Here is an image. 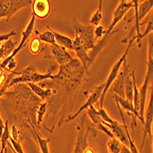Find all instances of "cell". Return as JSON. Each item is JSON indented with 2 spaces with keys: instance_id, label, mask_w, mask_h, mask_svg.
I'll list each match as a JSON object with an SVG mask.
<instances>
[{
  "instance_id": "7a4b0ae2",
  "label": "cell",
  "mask_w": 153,
  "mask_h": 153,
  "mask_svg": "<svg viewBox=\"0 0 153 153\" xmlns=\"http://www.w3.org/2000/svg\"><path fill=\"white\" fill-rule=\"evenodd\" d=\"M55 70V67L51 66L50 71L45 74H39L37 72V69L35 66L33 65H30L27 68L24 69V70L20 71V72H18L16 73V74L19 75V77H15L13 78L9 85H8V88L9 87H12L16 85H19V83H29V82H31V83H39V82H44L45 80H49V79H54V76L55 75H52V72Z\"/></svg>"
},
{
  "instance_id": "f35d334b",
  "label": "cell",
  "mask_w": 153,
  "mask_h": 153,
  "mask_svg": "<svg viewBox=\"0 0 153 153\" xmlns=\"http://www.w3.org/2000/svg\"><path fill=\"white\" fill-rule=\"evenodd\" d=\"M0 65H1V62H0Z\"/></svg>"
},
{
  "instance_id": "1f68e13d",
  "label": "cell",
  "mask_w": 153,
  "mask_h": 153,
  "mask_svg": "<svg viewBox=\"0 0 153 153\" xmlns=\"http://www.w3.org/2000/svg\"><path fill=\"white\" fill-rule=\"evenodd\" d=\"M152 30H153V21H152V19L147 23V27H146V30L144 33H141L140 34V41H138V48H141V41L142 39H144V37H146L147 35H149L152 33Z\"/></svg>"
},
{
  "instance_id": "277c9868",
  "label": "cell",
  "mask_w": 153,
  "mask_h": 153,
  "mask_svg": "<svg viewBox=\"0 0 153 153\" xmlns=\"http://www.w3.org/2000/svg\"><path fill=\"white\" fill-rule=\"evenodd\" d=\"M135 38H132L129 41H128V47L126 49V51H125V52L122 54V56L119 58V60L113 65V67L111 68V71L108 74V77H107V80L105 82V89L102 93V95L100 97V108H104V101H105V97L108 92V90L110 89V86L112 85V83L115 82V80L117 79L120 70H121V67L123 65V62H125V60H127V56L129 52V50L133 44V42L135 41Z\"/></svg>"
},
{
  "instance_id": "ba28073f",
  "label": "cell",
  "mask_w": 153,
  "mask_h": 153,
  "mask_svg": "<svg viewBox=\"0 0 153 153\" xmlns=\"http://www.w3.org/2000/svg\"><path fill=\"white\" fill-rule=\"evenodd\" d=\"M85 114L82 115L80 120V124L77 125V137H76V142L74 149V153H83L85 149L88 147V136L91 131V128L88 127L85 130Z\"/></svg>"
},
{
  "instance_id": "603a6c76",
  "label": "cell",
  "mask_w": 153,
  "mask_h": 153,
  "mask_svg": "<svg viewBox=\"0 0 153 153\" xmlns=\"http://www.w3.org/2000/svg\"><path fill=\"white\" fill-rule=\"evenodd\" d=\"M35 33L38 35V39L40 40V41H43L45 43H48V44H51V45H55L56 44V40H55V38H54V35L51 31V29L50 27H48V30H44L43 32H39V30H34Z\"/></svg>"
},
{
  "instance_id": "44dd1931",
  "label": "cell",
  "mask_w": 153,
  "mask_h": 153,
  "mask_svg": "<svg viewBox=\"0 0 153 153\" xmlns=\"http://www.w3.org/2000/svg\"><path fill=\"white\" fill-rule=\"evenodd\" d=\"M133 95H134V87H133V79L131 74L128 73L125 78V98L133 104Z\"/></svg>"
},
{
  "instance_id": "83f0119b",
  "label": "cell",
  "mask_w": 153,
  "mask_h": 153,
  "mask_svg": "<svg viewBox=\"0 0 153 153\" xmlns=\"http://www.w3.org/2000/svg\"><path fill=\"white\" fill-rule=\"evenodd\" d=\"M85 115H87L90 117V119L92 120V122L94 125H97V124H99V123H101L103 121L102 118L100 117L98 112H97V109H95L94 105L89 106L85 110Z\"/></svg>"
},
{
  "instance_id": "9a60e30c",
  "label": "cell",
  "mask_w": 153,
  "mask_h": 153,
  "mask_svg": "<svg viewBox=\"0 0 153 153\" xmlns=\"http://www.w3.org/2000/svg\"><path fill=\"white\" fill-rule=\"evenodd\" d=\"M101 123H103L105 127H107L110 129V131L112 132L113 136L117 138V140H118L123 145L128 147V141L127 134H126V131H125V129H124L123 125L119 124L116 120L112 124H109V123H106V122H104V121H102Z\"/></svg>"
},
{
  "instance_id": "7402d4cb",
  "label": "cell",
  "mask_w": 153,
  "mask_h": 153,
  "mask_svg": "<svg viewBox=\"0 0 153 153\" xmlns=\"http://www.w3.org/2000/svg\"><path fill=\"white\" fill-rule=\"evenodd\" d=\"M112 96L113 98L115 99L117 105H118L119 106H122V108H124L125 110L127 111L128 116L132 117V119L134 117V107H133V104L130 103L129 101H128L126 98H122V97L117 95L116 94L112 93Z\"/></svg>"
},
{
  "instance_id": "4316f807",
  "label": "cell",
  "mask_w": 153,
  "mask_h": 153,
  "mask_svg": "<svg viewBox=\"0 0 153 153\" xmlns=\"http://www.w3.org/2000/svg\"><path fill=\"white\" fill-rule=\"evenodd\" d=\"M9 137H10V133H9V128H8V122L6 121L5 128H4L2 136L0 137V140H1V141H0V143H1V149H0V153H4L5 152L6 147H7V144L8 142Z\"/></svg>"
},
{
  "instance_id": "d6986e66",
  "label": "cell",
  "mask_w": 153,
  "mask_h": 153,
  "mask_svg": "<svg viewBox=\"0 0 153 153\" xmlns=\"http://www.w3.org/2000/svg\"><path fill=\"white\" fill-rule=\"evenodd\" d=\"M27 85L30 86V90L36 94L38 95L39 98H41V100H45L48 97L51 96L53 94V90L50 89V88H42L41 86H39V85H36V83H31L29 82Z\"/></svg>"
},
{
  "instance_id": "f546056e",
  "label": "cell",
  "mask_w": 153,
  "mask_h": 153,
  "mask_svg": "<svg viewBox=\"0 0 153 153\" xmlns=\"http://www.w3.org/2000/svg\"><path fill=\"white\" fill-rule=\"evenodd\" d=\"M30 51L33 55L39 54L41 51V41L35 37L30 43Z\"/></svg>"
},
{
  "instance_id": "836d02e7",
  "label": "cell",
  "mask_w": 153,
  "mask_h": 153,
  "mask_svg": "<svg viewBox=\"0 0 153 153\" xmlns=\"http://www.w3.org/2000/svg\"><path fill=\"white\" fill-rule=\"evenodd\" d=\"M96 126V128H98L99 130H101V131H103V132H105L110 138H113V137H115L114 136H113V134H112V132L110 131V129L107 128V127H105V125L103 124V123H99V124H97V125H95Z\"/></svg>"
},
{
  "instance_id": "e575fe53",
  "label": "cell",
  "mask_w": 153,
  "mask_h": 153,
  "mask_svg": "<svg viewBox=\"0 0 153 153\" xmlns=\"http://www.w3.org/2000/svg\"><path fill=\"white\" fill-rule=\"evenodd\" d=\"M15 35H16V32L15 31H10L9 33L0 35V44L3 43L4 41H6L7 39H10L13 36H15Z\"/></svg>"
},
{
  "instance_id": "cb8c5ba5",
  "label": "cell",
  "mask_w": 153,
  "mask_h": 153,
  "mask_svg": "<svg viewBox=\"0 0 153 153\" xmlns=\"http://www.w3.org/2000/svg\"><path fill=\"white\" fill-rule=\"evenodd\" d=\"M32 126V128H33V131H34V134L37 137V142L39 144V150L41 151V153H50V148H49V145H50V138H44V137H41L39 133L37 131V129L34 128L33 125Z\"/></svg>"
},
{
  "instance_id": "3957f363",
  "label": "cell",
  "mask_w": 153,
  "mask_h": 153,
  "mask_svg": "<svg viewBox=\"0 0 153 153\" xmlns=\"http://www.w3.org/2000/svg\"><path fill=\"white\" fill-rule=\"evenodd\" d=\"M72 27L75 31V37L79 39L83 48H85L87 51H91L96 42L94 38V27L91 25L85 26V25L81 24L77 20L76 18L73 19Z\"/></svg>"
},
{
  "instance_id": "4dcf8cb0",
  "label": "cell",
  "mask_w": 153,
  "mask_h": 153,
  "mask_svg": "<svg viewBox=\"0 0 153 153\" xmlns=\"http://www.w3.org/2000/svg\"><path fill=\"white\" fill-rule=\"evenodd\" d=\"M106 33V30L105 29V27L103 25H99L94 27V38L95 39V41L100 40Z\"/></svg>"
},
{
  "instance_id": "ffe728a7",
  "label": "cell",
  "mask_w": 153,
  "mask_h": 153,
  "mask_svg": "<svg viewBox=\"0 0 153 153\" xmlns=\"http://www.w3.org/2000/svg\"><path fill=\"white\" fill-rule=\"evenodd\" d=\"M117 107H118V110L120 112V116L122 117V121H123V127H124V129L126 131V134H127V137H128V149L130 150L131 153H140V150L137 149V146L135 145V142H134V140L131 137L130 134H129V130H128V127L126 123V120H125V117H124V115H123V112H122V109H121V106H119L117 105Z\"/></svg>"
},
{
  "instance_id": "d4e9b609",
  "label": "cell",
  "mask_w": 153,
  "mask_h": 153,
  "mask_svg": "<svg viewBox=\"0 0 153 153\" xmlns=\"http://www.w3.org/2000/svg\"><path fill=\"white\" fill-rule=\"evenodd\" d=\"M102 19H103V1L101 0L98 5V8H97L95 10V12L92 15L89 22H90L91 26L97 27V26L101 25Z\"/></svg>"
},
{
  "instance_id": "f1b7e54d",
  "label": "cell",
  "mask_w": 153,
  "mask_h": 153,
  "mask_svg": "<svg viewBox=\"0 0 153 153\" xmlns=\"http://www.w3.org/2000/svg\"><path fill=\"white\" fill-rule=\"evenodd\" d=\"M47 107H48V105L47 103L43 102L41 103L38 108V111H37V122H38V125L40 126L41 122L43 120V117L46 114V111H47Z\"/></svg>"
},
{
  "instance_id": "484cf974",
  "label": "cell",
  "mask_w": 153,
  "mask_h": 153,
  "mask_svg": "<svg viewBox=\"0 0 153 153\" xmlns=\"http://www.w3.org/2000/svg\"><path fill=\"white\" fill-rule=\"evenodd\" d=\"M122 147H123V144L118 140H117L116 137L109 138V140L107 141L108 153H120Z\"/></svg>"
},
{
  "instance_id": "9c48e42d",
  "label": "cell",
  "mask_w": 153,
  "mask_h": 153,
  "mask_svg": "<svg viewBox=\"0 0 153 153\" xmlns=\"http://www.w3.org/2000/svg\"><path fill=\"white\" fill-rule=\"evenodd\" d=\"M134 7V2L132 1H127V0H122L119 1L116 10L113 13V19L111 21V24L109 25V27L107 29L106 31L111 32L115 30V27L124 19V17L126 16V14Z\"/></svg>"
},
{
  "instance_id": "4fadbf2b",
  "label": "cell",
  "mask_w": 153,
  "mask_h": 153,
  "mask_svg": "<svg viewBox=\"0 0 153 153\" xmlns=\"http://www.w3.org/2000/svg\"><path fill=\"white\" fill-rule=\"evenodd\" d=\"M73 51H74L76 56L79 60V62L82 63V67L85 68V72L88 74V70L91 67V62L88 57V51L83 48V46L82 45L81 41L79 40L78 38L75 37V39H74V44H73Z\"/></svg>"
},
{
  "instance_id": "ab89813d",
  "label": "cell",
  "mask_w": 153,
  "mask_h": 153,
  "mask_svg": "<svg viewBox=\"0 0 153 153\" xmlns=\"http://www.w3.org/2000/svg\"><path fill=\"white\" fill-rule=\"evenodd\" d=\"M0 45H1V44H0Z\"/></svg>"
},
{
  "instance_id": "8fae6325",
  "label": "cell",
  "mask_w": 153,
  "mask_h": 153,
  "mask_svg": "<svg viewBox=\"0 0 153 153\" xmlns=\"http://www.w3.org/2000/svg\"><path fill=\"white\" fill-rule=\"evenodd\" d=\"M152 121H153V95H152V90L149 94V104L148 107L145 112V119H144V130H143V136H142V141L140 149V152L142 150L145 140L147 138V136L149 135L152 138V131H151V127H152Z\"/></svg>"
},
{
  "instance_id": "74e56055",
  "label": "cell",
  "mask_w": 153,
  "mask_h": 153,
  "mask_svg": "<svg viewBox=\"0 0 153 153\" xmlns=\"http://www.w3.org/2000/svg\"><path fill=\"white\" fill-rule=\"evenodd\" d=\"M7 144H8V146H9V148L11 149V151H12L13 153H17V152H16L15 150H14V149H12V147H11V145H10V143H9V142H7Z\"/></svg>"
},
{
  "instance_id": "8d00e7d4",
  "label": "cell",
  "mask_w": 153,
  "mask_h": 153,
  "mask_svg": "<svg viewBox=\"0 0 153 153\" xmlns=\"http://www.w3.org/2000/svg\"><path fill=\"white\" fill-rule=\"evenodd\" d=\"M120 153H131V152H130V150H129L128 147L123 145V147H122V149H121Z\"/></svg>"
},
{
  "instance_id": "5bb4252c",
  "label": "cell",
  "mask_w": 153,
  "mask_h": 153,
  "mask_svg": "<svg viewBox=\"0 0 153 153\" xmlns=\"http://www.w3.org/2000/svg\"><path fill=\"white\" fill-rule=\"evenodd\" d=\"M32 14L38 19H44L51 13V3L48 0L32 1Z\"/></svg>"
},
{
  "instance_id": "5b68a950",
  "label": "cell",
  "mask_w": 153,
  "mask_h": 153,
  "mask_svg": "<svg viewBox=\"0 0 153 153\" xmlns=\"http://www.w3.org/2000/svg\"><path fill=\"white\" fill-rule=\"evenodd\" d=\"M31 4V0H0V19L6 18L8 22L19 10Z\"/></svg>"
},
{
  "instance_id": "8992f818",
  "label": "cell",
  "mask_w": 153,
  "mask_h": 153,
  "mask_svg": "<svg viewBox=\"0 0 153 153\" xmlns=\"http://www.w3.org/2000/svg\"><path fill=\"white\" fill-rule=\"evenodd\" d=\"M35 22H36V17L32 14V15H31V19H30L29 24L27 25V27H25V30L22 31V36H21L20 43L19 44V46H17V48L14 50V51L9 55V56L1 62V65H0V69H1V70H3V67H4V65L7 62H8L9 61H11L13 59H15V57L18 55V53H19V51L27 46V42H29L30 38L32 32L34 31Z\"/></svg>"
},
{
  "instance_id": "6da1fadb",
  "label": "cell",
  "mask_w": 153,
  "mask_h": 153,
  "mask_svg": "<svg viewBox=\"0 0 153 153\" xmlns=\"http://www.w3.org/2000/svg\"><path fill=\"white\" fill-rule=\"evenodd\" d=\"M148 61H147V74L144 80V82L140 89H138V97H140V110H138V119L144 124V114L148 90L150 87V83L152 82V74H153V57H152V33L149 34L148 39Z\"/></svg>"
},
{
  "instance_id": "d590c367",
  "label": "cell",
  "mask_w": 153,
  "mask_h": 153,
  "mask_svg": "<svg viewBox=\"0 0 153 153\" xmlns=\"http://www.w3.org/2000/svg\"><path fill=\"white\" fill-rule=\"evenodd\" d=\"M4 128H5V123L3 122L2 117H1V116H0V137L2 136V133H3Z\"/></svg>"
},
{
  "instance_id": "7c38bea8",
  "label": "cell",
  "mask_w": 153,
  "mask_h": 153,
  "mask_svg": "<svg viewBox=\"0 0 153 153\" xmlns=\"http://www.w3.org/2000/svg\"><path fill=\"white\" fill-rule=\"evenodd\" d=\"M117 30H113V31H111V32H108L106 31L105 35L100 39V40H97L94 48L88 51V57H89V60H90V62L91 64L94 63V62L95 61V59L97 58V56L99 55V53L105 49V47L109 43V41L112 39V37L114 36L115 33H117Z\"/></svg>"
},
{
  "instance_id": "d6a6232c",
  "label": "cell",
  "mask_w": 153,
  "mask_h": 153,
  "mask_svg": "<svg viewBox=\"0 0 153 153\" xmlns=\"http://www.w3.org/2000/svg\"><path fill=\"white\" fill-rule=\"evenodd\" d=\"M97 112H98L100 117L102 118V120H103L104 122H106V123H109V124H112V123L115 122V120H113L112 118H111V117L108 116L107 112H106V111H105L104 108L98 107V108H97Z\"/></svg>"
},
{
  "instance_id": "2e32d148",
  "label": "cell",
  "mask_w": 153,
  "mask_h": 153,
  "mask_svg": "<svg viewBox=\"0 0 153 153\" xmlns=\"http://www.w3.org/2000/svg\"><path fill=\"white\" fill-rule=\"evenodd\" d=\"M51 55L55 59V61L60 64V66L65 65L74 60V58L71 56V54L67 51L66 49H64L63 47H61L57 44L52 46Z\"/></svg>"
},
{
  "instance_id": "ac0fdd59",
  "label": "cell",
  "mask_w": 153,
  "mask_h": 153,
  "mask_svg": "<svg viewBox=\"0 0 153 153\" xmlns=\"http://www.w3.org/2000/svg\"><path fill=\"white\" fill-rule=\"evenodd\" d=\"M53 35H54V38H55V40H56V44L61 46V47H63L64 49L66 50H71L73 51V44H74V39H71L70 37H68L66 35H63V34H61L57 31H55L53 30H51Z\"/></svg>"
},
{
  "instance_id": "e0dca14e",
  "label": "cell",
  "mask_w": 153,
  "mask_h": 153,
  "mask_svg": "<svg viewBox=\"0 0 153 153\" xmlns=\"http://www.w3.org/2000/svg\"><path fill=\"white\" fill-rule=\"evenodd\" d=\"M18 42L13 41L12 39H7L0 45V62H3L17 48Z\"/></svg>"
},
{
  "instance_id": "30bf717a",
  "label": "cell",
  "mask_w": 153,
  "mask_h": 153,
  "mask_svg": "<svg viewBox=\"0 0 153 153\" xmlns=\"http://www.w3.org/2000/svg\"><path fill=\"white\" fill-rule=\"evenodd\" d=\"M122 70H120L117 79L110 86L111 92L113 94H116L117 95L125 98V78L126 75L129 73V65L128 63V61L125 60L122 65Z\"/></svg>"
},
{
  "instance_id": "52a82bcc",
  "label": "cell",
  "mask_w": 153,
  "mask_h": 153,
  "mask_svg": "<svg viewBox=\"0 0 153 153\" xmlns=\"http://www.w3.org/2000/svg\"><path fill=\"white\" fill-rule=\"evenodd\" d=\"M104 89H105V82L100 83L99 85L95 86L93 90H90L89 92H85V94L87 96V101L78 109V111L75 114H74L73 116L69 117L65 122H69V121L74 120V118H76L82 112V111H85L89 106L94 105L97 101L100 99V97L102 95V93H103Z\"/></svg>"
}]
</instances>
